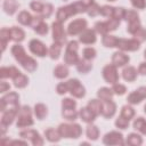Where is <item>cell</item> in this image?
Wrapping results in <instances>:
<instances>
[{
	"label": "cell",
	"mask_w": 146,
	"mask_h": 146,
	"mask_svg": "<svg viewBox=\"0 0 146 146\" xmlns=\"http://www.w3.org/2000/svg\"><path fill=\"white\" fill-rule=\"evenodd\" d=\"M79 115H80L81 120L84 121V122H87V123H91L96 119V115L88 108V106L87 107H82L80 110V112H79Z\"/></svg>",
	"instance_id": "obj_24"
},
{
	"label": "cell",
	"mask_w": 146,
	"mask_h": 146,
	"mask_svg": "<svg viewBox=\"0 0 146 146\" xmlns=\"http://www.w3.org/2000/svg\"><path fill=\"white\" fill-rule=\"evenodd\" d=\"M11 54L14 55L15 59H16L27 72H33V71H35V68H36V66H38V65H36V62H35L32 57H30V56L26 55L24 48H23L21 44H14V46L11 47Z\"/></svg>",
	"instance_id": "obj_1"
},
{
	"label": "cell",
	"mask_w": 146,
	"mask_h": 146,
	"mask_svg": "<svg viewBox=\"0 0 146 146\" xmlns=\"http://www.w3.org/2000/svg\"><path fill=\"white\" fill-rule=\"evenodd\" d=\"M144 112H145V113H146V105H145V106H144Z\"/></svg>",
	"instance_id": "obj_63"
},
{
	"label": "cell",
	"mask_w": 146,
	"mask_h": 146,
	"mask_svg": "<svg viewBox=\"0 0 146 146\" xmlns=\"http://www.w3.org/2000/svg\"><path fill=\"white\" fill-rule=\"evenodd\" d=\"M125 143L128 145H131V146H139L143 144V139L137 133H130L128 137H127V140Z\"/></svg>",
	"instance_id": "obj_39"
},
{
	"label": "cell",
	"mask_w": 146,
	"mask_h": 146,
	"mask_svg": "<svg viewBox=\"0 0 146 146\" xmlns=\"http://www.w3.org/2000/svg\"><path fill=\"white\" fill-rule=\"evenodd\" d=\"M144 57H145V58H146V50H145V51H144Z\"/></svg>",
	"instance_id": "obj_62"
},
{
	"label": "cell",
	"mask_w": 146,
	"mask_h": 146,
	"mask_svg": "<svg viewBox=\"0 0 146 146\" xmlns=\"http://www.w3.org/2000/svg\"><path fill=\"white\" fill-rule=\"evenodd\" d=\"M103 78L107 83L114 84L119 81V73L114 64H108L103 68Z\"/></svg>",
	"instance_id": "obj_6"
},
{
	"label": "cell",
	"mask_w": 146,
	"mask_h": 146,
	"mask_svg": "<svg viewBox=\"0 0 146 146\" xmlns=\"http://www.w3.org/2000/svg\"><path fill=\"white\" fill-rule=\"evenodd\" d=\"M106 23H107L108 31H114V30H116V29L119 27V25H120V19H116V18L112 17V18H110L108 21H106Z\"/></svg>",
	"instance_id": "obj_50"
},
{
	"label": "cell",
	"mask_w": 146,
	"mask_h": 146,
	"mask_svg": "<svg viewBox=\"0 0 146 146\" xmlns=\"http://www.w3.org/2000/svg\"><path fill=\"white\" fill-rule=\"evenodd\" d=\"M29 48H30L32 54H34L39 57H44L48 52L44 43H42L40 40H36V39H32L29 42Z\"/></svg>",
	"instance_id": "obj_13"
},
{
	"label": "cell",
	"mask_w": 146,
	"mask_h": 146,
	"mask_svg": "<svg viewBox=\"0 0 146 146\" xmlns=\"http://www.w3.org/2000/svg\"><path fill=\"white\" fill-rule=\"evenodd\" d=\"M82 56L84 59H88V60H91L96 57V50L95 48H91V47H88V48H84L82 50Z\"/></svg>",
	"instance_id": "obj_45"
},
{
	"label": "cell",
	"mask_w": 146,
	"mask_h": 146,
	"mask_svg": "<svg viewBox=\"0 0 146 146\" xmlns=\"http://www.w3.org/2000/svg\"><path fill=\"white\" fill-rule=\"evenodd\" d=\"M145 98H146V88H145V87H140V88H138L137 90L132 91V92L128 96L127 100H128L129 104L136 105V104H139V103H140L141 100H144Z\"/></svg>",
	"instance_id": "obj_16"
},
{
	"label": "cell",
	"mask_w": 146,
	"mask_h": 146,
	"mask_svg": "<svg viewBox=\"0 0 146 146\" xmlns=\"http://www.w3.org/2000/svg\"><path fill=\"white\" fill-rule=\"evenodd\" d=\"M52 38L55 42H58L60 44L64 46V43L66 42V34L64 31V27L62 25V22H54L52 23Z\"/></svg>",
	"instance_id": "obj_8"
},
{
	"label": "cell",
	"mask_w": 146,
	"mask_h": 146,
	"mask_svg": "<svg viewBox=\"0 0 146 146\" xmlns=\"http://www.w3.org/2000/svg\"><path fill=\"white\" fill-rule=\"evenodd\" d=\"M0 40H1V49L3 51L6 49V46L9 42V40H11L9 29H2L1 30V32H0Z\"/></svg>",
	"instance_id": "obj_38"
},
{
	"label": "cell",
	"mask_w": 146,
	"mask_h": 146,
	"mask_svg": "<svg viewBox=\"0 0 146 146\" xmlns=\"http://www.w3.org/2000/svg\"><path fill=\"white\" fill-rule=\"evenodd\" d=\"M122 76L125 81L128 82H133L137 79V71L133 66H128L125 68H123L122 71Z\"/></svg>",
	"instance_id": "obj_22"
},
{
	"label": "cell",
	"mask_w": 146,
	"mask_h": 146,
	"mask_svg": "<svg viewBox=\"0 0 146 146\" xmlns=\"http://www.w3.org/2000/svg\"><path fill=\"white\" fill-rule=\"evenodd\" d=\"M116 112V104L111 100H105L102 104V115L105 119H111Z\"/></svg>",
	"instance_id": "obj_18"
},
{
	"label": "cell",
	"mask_w": 146,
	"mask_h": 146,
	"mask_svg": "<svg viewBox=\"0 0 146 146\" xmlns=\"http://www.w3.org/2000/svg\"><path fill=\"white\" fill-rule=\"evenodd\" d=\"M17 21H18L22 25H31L32 22H33V16H32L30 13H27L26 10H23V11H21V13L18 14Z\"/></svg>",
	"instance_id": "obj_27"
},
{
	"label": "cell",
	"mask_w": 146,
	"mask_h": 146,
	"mask_svg": "<svg viewBox=\"0 0 146 146\" xmlns=\"http://www.w3.org/2000/svg\"><path fill=\"white\" fill-rule=\"evenodd\" d=\"M19 136L22 138H24V139H30L34 146H41V145H43V139L40 137L39 132H36L35 130L21 131L19 132Z\"/></svg>",
	"instance_id": "obj_15"
},
{
	"label": "cell",
	"mask_w": 146,
	"mask_h": 146,
	"mask_svg": "<svg viewBox=\"0 0 146 146\" xmlns=\"http://www.w3.org/2000/svg\"><path fill=\"white\" fill-rule=\"evenodd\" d=\"M112 90H113V92L114 94H116V95H123V94H125V91H127V88H125V86H123V84H121V83H114L113 84V87H112Z\"/></svg>",
	"instance_id": "obj_51"
},
{
	"label": "cell",
	"mask_w": 146,
	"mask_h": 146,
	"mask_svg": "<svg viewBox=\"0 0 146 146\" xmlns=\"http://www.w3.org/2000/svg\"><path fill=\"white\" fill-rule=\"evenodd\" d=\"M87 7L81 2V1H76L74 3H71V5H67L65 7H60L58 10H57V14H56V18L58 22H65L68 17L71 16H74L76 14H80V13H84L87 11Z\"/></svg>",
	"instance_id": "obj_2"
},
{
	"label": "cell",
	"mask_w": 146,
	"mask_h": 146,
	"mask_svg": "<svg viewBox=\"0 0 146 146\" xmlns=\"http://www.w3.org/2000/svg\"><path fill=\"white\" fill-rule=\"evenodd\" d=\"M47 113H48V111H47V106H46L44 104L39 103V104H36V105L34 106V114H35V116H36L39 120L44 119V117L47 116Z\"/></svg>",
	"instance_id": "obj_35"
},
{
	"label": "cell",
	"mask_w": 146,
	"mask_h": 146,
	"mask_svg": "<svg viewBox=\"0 0 146 146\" xmlns=\"http://www.w3.org/2000/svg\"><path fill=\"white\" fill-rule=\"evenodd\" d=\"M43 5H44V3H41L40 1H32V2L30 3V7H31V9H32L33 11H35V13L39 15V14L42 11Z\"/></svg>",
	"instance_id": "obj_53"
},
{
	"label": "cell",
	"mask_w": 146,
	"mask_h": 146,
	"mask_svg": "<svg viewBox=\"0 0 146 146\" xmlns=\"http://www.w3.org/2000/svg\"><path fill=\"white\" fill-rule=\"evenodd\" d=\"M44 136H46V138H47L50 143H57V141H59V139L62 138V136H60V133L58 132V130H55V129H52V128H49V129L44 130Z\"/></svg>",
	"instance_id": "obj_26"
},
{
	"label": "cell",
	"mask_w": 146,
	"mask_h": 146,
	"mask_svg": "<svg viewBox=\"0 0 146 146\" xmlns=\"http://www.w3.org/2000/svg\"><path fill=\"white\" fill-rule=\"evenodd\" d=\"M58 132L64 138H79L82 135V128L78 123H62L58 127Z\"/></svg>",
	"instance_id": "obj_3"
},
{
	"label": "cell",
	"mask_w": 146,
	"mask_h": 146,
	"mask_svg": "<svg viewBox=\"0 0 146 146\" xmlns=\"http://www.w3.org/2000/svg\"><path fill=\"white\" fill-rule=\"evenodd\" d=\"M9 89H10L9 83H7V82H5V81H1V82H0V92H5V91H7V90H9Z\"/></svg>",
	"instance_id": "obj_58"
},
{
	"label": "cell",
	"mask_w": 146,
	"mask_h": 146,
	"mask_svg": "<svg viewBox=\"0 0 146 146\" xmlns=\"http://www.w3.org/2000/svg\"><path fill=\"white\" fill-rule=\"evenodd\" d=\"M86 135L90 140H97L99 137V129L95 124H89L86 130Z\"/></svg>",
	"instance_id": "obj_33"
},
{
	"label": "cell",
	"mask_w": 146,
	"mask_h": 146,
	"mask_svg": "<svg viewBox=\"0 0 146 146\" xmlns=\"http://www.w3.org/2000/svg\"><path fill=\"white\" fill-rule=\"evenodd\" d=\"M115 125L119 128V129H127L129 127V120H127L125 117L123 116H119L115 121Z\"/></svg>",
	"instance_id": "obj_49"
},
{
	"label": "cell",
	"mask_w": 146,
	"mask_h": 146,
	"mask_svg": "<svg viewBox=\"0 0 146 146\" xmlns=\"http://www.w3.org/2000/svg\"><path fill=\"white\" fill-rule=\"evenodd\" d=\"M31 26L33 27L34 32H36L40 35H44L48 33V25L43 22V18H41L40 16L33 17V22H32Z\"/></svg>",
	"instance_id": "obj_17"
},
{
	"label": "cell",
	"mask_w": 146,
	"mask_h": 146,
	"mask_svg": "<svg viewBox=\"0 0 146 146\" xmlns=\"http://www.w3.org/2000/svg\"><path fill=\"white\" fill-rule=\"evenodd\" d=\"M79 41L84 44H91L96 42V31L91 29H86L83 32L80 33Z\"/></svg>",
	"instance_id": "obj_19"
},
{
	"label": "cell",
	"mask_w": 146,
	"mask_h": 146,
	"mask_svg": "<svg viewBox=\"0 0 146 146\" xmlns=\"http://www.w3.org/2000/svg\"><path fill=\"white\" fill-rule=\"evenodd\" d=\"M125 9L122 8V7H116L114 9V15L113 17L116 18V19H121V18H124V15H125Z\"/></svg>",
	"instance_id": "obj_55"
},
{
	"label": "cell",
	"mask_w": 146,
	"mask_h": 146,
	"mask_svg": "<svg viewBox=\"0 0 146 146\" xmlns=\"http://www.w3.org/2000/svg\"><path fill=\"white\" fill-rule=\"evenodd\" d=\"M62 47H63V44H60L58 42H54L50 46V48H49V55H50V58L51 59H58L59 58Z\"/></svg>",
	"instance_id": "obj_34"
},
{
	"label": "cell",
	"mask_w": 146,
	"mask_h": 146,
	"mask_svg": "<svg viewBox=\"0 0 146 146\" xmlns=\"http://www.w3.org/2000/svg\"><path fill=\"white\" fill-rule=\"evenodd\" d=\"M124 19L130 23V22H133V21H138L139 19V15L137 14V11L135 10H127L125 11V15H124Z\"/></svg>",
	"instance_id": "obj_47"
},
{
	"label": "cell",
	"mask_w": 146,
	"mask_h": 146,
	"mask_svg": "<svg viewBox=\"0 0 146 146\" xmlns=\"http://www.w3.org/2000/svg\"><path fill=\"white\" fill-rule=\"evenodd\" d=\"M140 27H141V26H140V22H139V19H138V21L130 22V23L128 24V26H127V31H128V33H130V34H135Z\"/></svg>",
	"instance_id": "obj_46"
},
{
	"label": "cell",
	"mask_w": 146,
	"mask_h": 146,
	"mask_svg": "<svg viewBox=\"0 0 146 146\" xmlns=\"http://www.w3.org/2000/svg\"><path fill=\"white\" fill-rule=\"evenodd\" d=\"M62 107H63V110H65V108H75L76 107V102L71 99V98H65L62 102Z\"/></svg>",
	"instance_id": "obj_52"
},
{
	"label": "cell",
	"mask_w": 146,
	"mask_h": 146,
	"mask_svg": "<svg viewBox=\"0 0 146 146\" xmlns=\"http://www.w3.org/2000/svg\"><path fill=\"white\" fill-rule=\"evenodd\" d=\"M95 31L99 34H107L110 31H108V27H107V23L106 22H97L95 24Z\"/></svg>",
	"instance_id": "obj_44"
},
{
	"label": "cell",
	"mask_w": 146,
	"mask_h": 146,
	"mask_svg": "<svg viewBox=\"0 0 146 146\" xmlns=\"http://www.w3.org/2000/svg\"><path fill=\"white\" fill-rule=\"evenodd\" d=\"M99 10H100L99 5L96 3V2H94V3L87 9V13H88V15H89L90 17H95V16H97V15L99 14Z\"/></svg>",
	"instance_id": "obj_48"
},
{
	"label": "cell",
	"mask_w": 146,
	"mask_h": 146,
	"mask_svg": "<svg viewBox=\"0 0 146 146\" xmlns=\"http://www.w3.org/2000/svg\"><path fill=\"white\" fill-rule=\"evenodd\" d=\"M133 129L139 131L143 135H146V120L144 117H137L133 121Z\"/></svg>",
	"instance_id": "obj_37"
},
{
	"label": "cell",
	"mask_w": 146,
	"mask_h": 146,
	"mask_svg": "<svg viewBox=\"0 0 146 146\" xmlns=\"http://www.w3.org/2000/svg\"><path fill=\"white\" fill-rule=\"evenodd\" d=\"M87 21L83 19V18H78V19H74L73 22L70 23L68 27H67V33L70 35H76V34H80L81 32H83L86 29H87Z\"/></svg>",
	"instance_id": "obj_9"
},
{
	"label": "cell",
	"mask_w": 146,
	"mask_h": 146,
	"mask_svg": "<svg viewBox=\"0 0 146 146\" xmlns=\"http://www.w3.org/2000/svg\"><path fill=\"white\" fill-rule=\"evenodd\" d=\"M62 114H63L64 119H66L68 121H74L79 115L78 112L75 111V108H65V110H63Z\"/></svg>",
	"instance_id": "obj_40"
},
{
	"label": "cell",
	"mask_w": 146,
	"mask_h": 146,
	"mask_svg": "<svg viewBox=\"0 0 146 146\" xmlns=\"http://www.w3.org/2000/svg\"><path fill=\"white\" fill-rule=\"evenodd\" d=\"M103 143L105 145H123L124 140H123V136L121 132L117 131H111L108 133H106L103 138Z\"/></svg>",
	"instance_id": "obj_12"
},
{
	"label": "cell",
	"mask_w": 146,
	"mask_h": 146,
	"mask_svg": "<svg viewBox=\"0 0 146 146\" xmlns=\"http://www.w3.org/2000/svg\"><path fill=\"white\" fill-rule=\"evenodd\" d=\"M138 73L141 75H146V63H140L139 67H138Z\"/></svg>",
	"instance_id": "obj_59"
},
{
	"label": "cell",
	"mask_w": 146,
	"mask_h": 146,
	"mask_svg": "<svg viewBox=\"0 0 146 146\" xmlns=\"http://www.w3.org/2000/svg\"><path fill=\"white\" fill-rule=\"evenodd\" d=\"M52 10H54V7H52L51 3H44L43 8H42V11L39 14V16L41 18H43V19L44 18H49L51 16V14H52Z\"/></svg>",
	"instance_id": "obj_41"
},
{
	"label": "cell",
	"mask_w": 146,
	"mask_h": 146,
	"mask_svg": "<svg viewBox=\"0 0 146 146\" xmlns=\"http://www.w3.org/2000/svg\"><path fill=\"white\" fill-rule=\"evenodd\" d=\"M133 35H135V39L136 40H138L139 42H143V41L146 40V30L143 29V27H140Z\"/></svg>",
	"instance_id": "obj_54"
},
{
	"label": "cell",
	"mask_w": 146,
	"mask_h": 146,
	"mask_svg": "<svg viewBox=\"0 0 146 146\" xmlns=\"http://www.w3.org/2000/svg\"><path fill=\"white\" fill-rule=\"evenodd\" d=\"M13 80H14V84H15L16 88H24V87H26L27 83H29L27 76L24 75L23 73H19V74L16 75Z\"/></svg>",
	"instance_id": "obj_36"
},
{
	"label": "cell",
	"mask_w": 146,
	"mask_h": 146,
	"mask_svg": "<svg viewBox=\"0 0 146 146\" xmlns=\"http://www.w3.org/2000/svg\"><path fill=\"white\" fill-rule=\"evenodd\" d=\"M33 119H32V112L29 106H23L18 112V119H17V128H26L30 125H33Z\"/></svg>",
	"instance_id": "obj_5"
},
{
	"label": "cell",
	"mask_w": 146,
	"mask_h": 146,
	"mask_svg": "<svg viewBox=\"0 0 146 146\" xmlns=\"http://www.w3.org/2000/svg\"><path fill=\"white\" fill-rule=\"evenodd\" d=\"M54 75H55L56 78H58V79H64V78H66V76L68 75V68H67V66L64 65V64L57 65V66L55 67V70H54Z\"/></svg>",
	"instance_id": "obj_31"
},
{
	"label": "cell",
	"mask_w": 146,
	"mask_h": 146,
	"mask_svg": "<svg viewBox=\"0 0 146 146\" xmlns=\"http://www.w3.org/2000/svg\"><path fill=\"white\" fill-rule=\"evenodd\" d=\"M113 95H114L113 90L110 89V88H106V87L100 88V89L97 91V96H98V98L102 99V100H104V102H105V100H111L112 97H113Z\"/></svg>",
	"instance_id": "obj_29"
},
{
	"label": "cell",
	"mask_w": 146,
	"mask_h": 146,
	"mask_svg": "<svg viewBox=\"0 0 146 146\" xmlns=\"http://www.w3.org/2000/svg\"><path fill=\"white\" fill-rule=\"evenodd\" d=\"M88 108L96 115L98 116L99 114H102V103L97 99H91L89 103H88Z\"/></svg>",
	"instance_id": "obj_32"
},
{
	"label": "cell",
	"mask_w": 146,
	"mask_h": 146,
	"mask_svg": "<svg viewBox=\"0 0 146 146\" xmlns=\"http://www.w3.org/2000/svg\"><path fill=\"white\" fill-rule=\"evenodd\" d=\"M67 86H68V91L71 92L72 96H74L75 98H82V97H84L86 89L80 83V81L78 79H70L67 81Z\"/></svg>",
	"instance_id": "obj_7"
},
{
	"label": "cell",
	"mask_w": 146,
	"mask_h": 146,
	"mask_svg": "<svg viewBox=\"0 0 146 146\" xmlns=\"http://www.w3.org/2000/svg\"><path fill=\"white\" fill-rule=\"evenodd\" d=\"M132 6L137 9H145L146 8V0H130Z\"/></svg>",
	"instance_id": "obj_57"
},
{
	"label": "cell",
	"mask_w": 146,
	"mask_h": 146,
	"mask_svg": "<svg viewBox=\"0 0 146 146\" xmlns=\"http://www.w3.org/2000/svg\"><path fill=\"white\" fill-rule=\"evenodd\" d=\"M114 7H112V6H107V5H105V6H103V7H100V10H99V14L100 15H103V16H105V17H108V18H112L113 17V15H114Z\"/></svg>",
	"instance_id": "obj_43"
},
{
	"label": "cell",
	"mask_w": 146,
	"mask_h": 146,
	"mask_svg": "<svg viewBox=\"0 0 146 146\" xmlns=\"http://www.w3.org/2000/svg\"><path fill=\"white\" fill-rule=\"evenodd\" d=\"M78 48L79 44L75 40H72L67 43L66 46V50H65V55H64V62L67 65H76L78 62L80 60L79 56H78Z\"/></svg>",
	"instance_id": "obj_4"
},
{
	"label": "cell",
	"mask_w": 146,
	"mask_h": 146,
	"mask_svg": "<svg viewBox=\"0 0 146 146\" xmlns=\"http://www.w3.org/2000/svg\"><path fill=\"white\" fill-rule=\"evenodd\" d=\"M21 72L15 67V66H2L0 68V76L1 79H14L16 75H18Z\"/></svg>",
	"instance_id": "obj_21"
},
{
	"label": "cell",
	"mask_w": 146,
	"mask_h": 146,
	"mask_svg": "<svg viewBox=\"0 0 146 146\" xmlns=\"http://www.w3.org/2000/svg\"><path fill=\"white\" fill-rule=\"evenodd\" d=\"M108 1H115V0H108Z\"/></svg>",
	"instance_id": "obj_64"
},
{
	"label": "cell",
	"mask_w": 146,
	"mask_h": 146,
	"mask_svg": "<svg viewBox=\"0 0 146 146\" xmlns=\"http://www.w3.org/2000/svg\"><path fill=\"white\" fill-rule=\"evenodd\" d=\"M18 9V3L16 0H5L3 2V10L8 15H14L15 11Z\"/></svg>",
	"instance_id": "obj_25"
},
{
	"label": "cell",
	"mask_w": 146,
	"mask_h": 146,
	"mask_svg": "<svg viewBox=\"0 0 146 146\" xmlns=\"http://www.w3.org/2000/svg\"><path fill=\"white\" fill-rule=\"evenodd\" d=\"M129 56L128 55H125L124 52H122V51H116V52H114L113 54V56H112V64H114L116 67L119 66V67H121V66H124L125 64H128L129 63Z\"/></svg>",
	"instance_id": "obj_20"
},
{
	"label": "cell",
	"mask_w": 146,
	"mask_h": 146,
	"mask_svg": "<svg viewBox=\"0 0 146 146\" xmlns=\"http://www.w3.org/2000/svg\"><path fill=\"white\" fill-rule=\"evenodd\" d=\"M80 1H81V2H82V3H83L86 7H87V8H89V7H90V6H91V5L95 2L94 0H80Z\"/></svg>",
	"instance_id": "obj_60"
},
{
	"label": "cell",
	"mask_w": 146,
	"mask_h": 146,
	"mask_svg": "<svg viewBox=\"0 0 146 146\" xmlns=\"http://www.w3.org/2000/svg\"><path fill=\"white\" fill-rule=\"evenodd\" d=\"M56 91H57L58 95H64L65 92H67V91H68L67 82H62V83H59V84L57 86V88H56Z\"/></svg>",
	"instance_id": "obj_56"
},
{
	"label": "cell",
	"mask_w": 146,
	"mask_h": 146,
	"mask_svg": "<svg viewBox=\"0 0 146 146\" xmlns=\"http://www.w3.org/2000/svg\"><path fill=\"white\" fill-rule=\"evenodd\" d=\"M19 110H21L19 105H16V106H13L11 108H7L6 111H3V114L1 116V125L8 127L9 124H11L15 116L18 115Z\"/></svg>",
	"instance_id": "obj_11"
},
{
	"label": "cell",
	"mask_w": 146,
	"mask_h": 146,
	"mask_svg": "<svg viewBox=\"0 0 146 146\" xmlns=\"http://www.w3.org/2000/svg\"><path fill=\"white\" fill-rule=\"evenodd\" d=\"M117 41H119V39H117L116 36H114V35H110V34H104L103 40H102L103 44H104L105 47H107V48L116 47V46H117Z\"/></svg>",
	"instance_id": "obj_30"
},
{
	"label": "cell",
	"mask_w": 146,
	"mask_h": 146,
	"mask_svg": "<svg viewBox=\"0 0 146 146\" xmlns=\"http://www.w3.org/2000/svg\"><path fill=\"white\" fill-rule=\"evenodd\" d=\"M91 68H92V65H91L90 60L84 59V58H83V59H80V60L78 62V64H76V70H78L80 73H83V74L88 73Z\"/></svg>",
	"instance_id": "obj_28"
},
{
	"label": "cell",
	"mask_w": 146,
	"mask_h": 146,
	"mask_svg": "<svg viewBox=\"0 0 146 146\" xmlns=\"http://www.w3.org/2000/svg\"><path fill=\"white\" fill-rule=\"evenodd\" d=\"M120 115L123 116V117H125L127 120H130V119H132V117L135 116V110H133L131 106L125 105V106L122 107V110H121V114H120Z\"/></svg>",
	"instance_id": "obj_42"
},
{
	"label": "cell",
	"mask_w": 146,
	"mask_h": 146,
	"mask_svg": "<svg viewBox=\"0 0 146 146\" xmlns=\"http://www.w3.org/2000/svg\"><path fill=\"white\" fill-rule=\"evenodd\" d=\"M10 144L11 145H26V143L25 141H19V140H13V141H10Z\"/></svg>",
	"instance_id": "obj_61"
},
{
	"label": "cell",
	"mask_w": 146,
	"mask_h": 146,
	"mask_svg": "<svg viewBox=\"0 0 146 146\" xmlns=\"http://www.w3.org/2000/svg\"><path fill=\"white\" fill-rule=\"evenodd\" d=\"M18 99H19V96L16 92H9V94H7L0 100V110L3 112L7 108H9V105H14V106L18 105Z\"/></svg>",
	"instance_id": "obj_14"
},
{
	"label": "cell",
	"mask_w": 146,
	"mask_h": 146,
	"mask_svg": "<svg viewBox=\"0 0 146 146\" xmlns=\"http://www.w3.org/2000/svg\"><path fill=\"white\" fill-rule=\"evenodd\" d=\"M116 47L123 51H136L139 49L140 42L136 39H119Z\"/></svg>",
	"instance_id": "obj_10"
},
{
	"label": "cell",
	"mask_w": 146,
	"mask_h": 146,
	"mask_svg": "<svg viewBox=\"0 0 146 146\" xmlns=\"http://www.w3.org/2000/svg\"><path fill=\"white\" fill-rule=\"evenodd\" d=\"M9 31H10L11 40H14L16 42H22L25 39V32L22 29L16 27V26H13V27L9 29Z\"/></svg>",
	"instance_id": "obj_23"
}]
</instances>
